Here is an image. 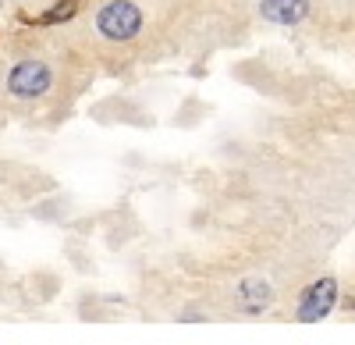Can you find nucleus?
<instances>
[{
  "instance_id": "5",
  "label": "nucleus",
  "mask_w": 355,
  "mask_h": 345,
  "mask_svg": "<svg viewBox=\"0 0 355 345\" xmlns=\"http://www.w3.org/2000/svg\"><path fill=\"white\" fill-rule=\"evenodd\" d=\"M259 15L266 22H277V25H295L309 15V0H263Z\"/></svg>"
},
{
  "instance_id": "2",
  "label": "nucleus",
  "mask_w": 355,
  "mask_h": 345,
  "mask_svg": "<svg viewBox=\"0 0 355 345\" xmlns=\"http://www.w3.org/2000/svg\"><path fill=\"white\" fill-rule=\"evenodd\" d=\"M334 306H338V281L334 278H320V281H313L309 289L299 296V310H295V317H299L302 324H320Z\"/></svg>"
},
{
  "instance_id": "6",
  "label": "nucleus",
  "mask_w": 355,
  "mask_h": 345,
  "mask_svg": "<svg viewBox=\"0 0 355 345\" xmlns=\"http://www.w3.org/2000/svg\"><path fill=\"white\" fill-rule=\"evenodd\" d=\"M75 11H78V0H57V4H53L50 11H43V15H40V25L68 22V18H75Z\"/></svg>"
},
{
  "instance_id": "1",
  "label": "nucleus",
  "mask_w": 355,
  "mask_h": 345,
  "mask_svg": "<svg viewBox=\"0 0 355 345\" xmlns=\"http://www.w3.org/2000/svg\"><path fill=\"white\" fill-rule=\"evenodd\" d=\"M96 28L114 43L132 40L142 28V11L132 4V0H110V4L96 15Z\"/></svg>"
},
{
  "instance_id": "4",
  "label": "nucleus",
  "mask_w": 355,
  "mask_h": 345,
  "mask_svg": "<svg viewBox=\"0 0 355 345\" xmlns=\"http://www.w3.org/2000/svg\"><path fill=\"white\" fill-rule=\"evenodd\" d=\"M234 299H239L242 313H263L274 303V289L263 278H245V281H239V289H234Z\"/></svg>"
},
{
  "instance_id": "3",
  "label": "nucleus",
  "mask_w": 355,
  "mask_h": 345,
  "mask_svg": "<svg viewBox=\"0 0 355 345\" xmlns=\"http://www.w3.org/2000/svg\"><path fill=\"white\" fill-rule=\"evenodd\" d=\"M50 82H53V75H50V68L43 61H21L8 75V90L18 100H36V96H43L50 90Z\"/></svg>"
}]
</instances>
